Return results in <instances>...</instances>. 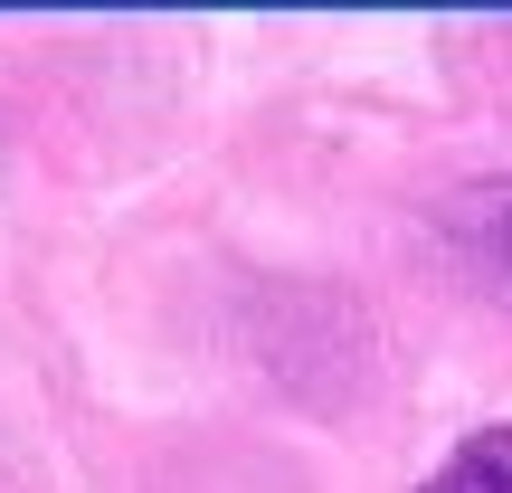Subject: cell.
<instances>
[{"mask_svg": "<svg viewBox=\"0 0 512 493\" xmlns=\"http://www.w3.org/2000/svg\"><path fill=\"white\" fill-rule=\"evenodd\" d=\"M437 238H446V256H456L465 285L494 294V304L512 313V171H503V181H465V190H446Z\"/></svg>", "mask_w": 512, "mask_h": 493, "instance_id": "obj_1", "label": "cell"}, {"mask_svg": "<svg viewBox=\"0 0 512 493\" xmlns=\"http://www.w3.org/2000/svg\"><path fill=\"white\" fill-rule=\"evenodd\" d=\"M418 493H512V427H475Z\"/></svg>", "mask_w": 512, "mask_h": 493, "instance_id": "obj_2", "label": "cell"}]
</instances>
